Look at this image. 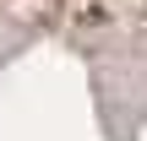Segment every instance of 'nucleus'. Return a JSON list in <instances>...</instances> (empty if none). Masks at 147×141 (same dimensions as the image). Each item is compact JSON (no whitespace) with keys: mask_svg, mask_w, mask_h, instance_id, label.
<instances>
[{"mask_svg":"<svg viewBox=\"0 0 147 141\" xmlns=\"http://www.w3.org/2000/svg\"><path fill=\"white\" fill-rule=\"evenodd\" d=\"M0 141H147V0H0Z\"/></svg>","mask_w":147,"mask_h":141,"instance_id":"1","label":"nucleus"}]
</instances>
